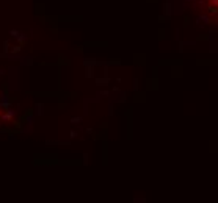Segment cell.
<instances>
[{"label": "cell", "mask_w": 218, "mask_h": 203, "mask_svg": "<svg viewBox=\"0 0 218 203\" xmlns=\"http://www.w3.org/2000/svg\"><path fill=\"white\" fill-rule=\"evenodd\" d=\"M207 11L210 14V20L218 24V0H207Z\"/></svg>", "instance_id": "obj_1"}]
</instances>
